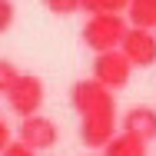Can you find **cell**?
I'll use <instances>...</instances> for the list:
<instances>
[{
    "label": "cell",
    "mask_w": 156,
    "mask_h": 156,
    "mask_svg": "<svg viewBox=\"0 0 156 156\" xmlns=\"http://www.w3.org/2000/svg\"><path fill=\"white\" fill-rule=\"evenodd\" d=\"M129 33V23H126L123 13H100V17H90L80 30V40L87 50L93 53H110V50H120Z\"/></svg>",
    "instance_id": "cell-1"
},
{
    "label": "cell",
    "mask_w": 156,
    "mask_h": 156,
    "mask_svg": "<svg viewBox=\"0 0 156 156\" xmlns=\"http://www.w3.org/2000/svg\"><path fill=\"white\" fill-rule=\"evenodd\" d=\"M70 106L76 110L80 120H93V116H116V100L113 90H106L103 83H96L93 76L76 80L70 87Z\"/></svg>",
    "instance_id": "cell-2"
},
{
    "label": "cell",
    "mask_w": 156,
    "mask_h": 156,
    "mask_svg": "<svg viewBox=\"0 0 156 156\" xmlns=\"http://www.w3.org/2000/svg\"><path fill=\"white\" fill-rule=\"evenodd\" d=\"M43 100H47L43 80H40L37 73H20V80H17V83L10 87V93H7V106H10L20 120H30V116L40 113Z\"/></svg>",
    "instance_id": "cell-3"
},
{
    "label": "cell",
    "mask_w": 156,
    "mask_h": 156,
    "mask_svg": "<svg viewBox=\"0 0 156 156\" xmlns=\"http://www.w3.org/2000/svg\"><path fill=\"white\" fill-rule=\"evenodd\" d=\"M133 76V63L126 60L123 50H110V53H96L93 57V80L103 83L106 90H123Z\"/></svg>",
    "instance_id": "cell-4"
},
{
    "label": "cell",
    "mask_w": 156,
    "mask_h": 156,
    "mask_svg": "<svg viewBox=\"0 0 156 156\" xmlns=\"http://www.w3.org/2000/svg\"><path fill=\"white\" fill-rule=\"evenodd\" d=\"M57 140H60V129H57V123H53L50 116L37 113V116H30V120H20V143H27L33 153L53 150Z\"/></svg>",
    "instance_id": "cell-5"
},
{
    "label": "cell",
    "mask_w": 156,
    "mask_h": 156,
    "mask_svg": "<svg viewBox=\"0 0 156 156\" xmlns=\"http://www.w3.org/2000/svg\"><path fill=\"white\" fill-rule=\"evenodd\" d=\"M126 60L133 63V70H146V66H156V30H140V27H129L123 47Z\"/></svg>",
    "instance_id": "cell-6"
},
{
    "label": "cell",
    "mask_w": 156,
    "mask_h": 156,
    "mask_svg": "<svg viewBox=\"0 0 156 156\" xmlns=\"http://www.w3.org/2000/svg\"><path fill=\"white\" fill-rule=\"evenodd\" d=\"M116 116H93V120H80V140H83V146L87 150H106V143L120 133L116 129Z\"/></svg>",
    "instance_id": "cell-7"
},
{
    "label": "cell",
    "mask_w": 156,
    "mask_h": 156,
    "mask_svg": "<svg viewBox=\"0 0 156 156\" xmlns=\"http://www.w3.org/2000/svg\"><path fill=\"white\" fill-rule=\"evenodd\" d=\"M126 133H133V136H140V140H156V110L153 106H146V103H140V106H129L123 113V120H120Z\"/></svg>",
    "instance_id": "cell-8"
},
{
    "label": "cell",
    "mask_w": 156,
    "mask_h": 156,
    "mask_svg": "<svg viewBox=\"0 0 156 156\" xmlns=\"http://www.w3.org/2000/svg\"><path fill=\"white\" fill-rule=\"evenodd\" d=\"M146 140H140V136H133V133H126V129H120L110 143H106V150H103V156H146Z\"/></svg>",
    "instance_id": "cell-9"
},
{
    "label": "cell",
    "mask_w": 156,
    "mask_h": 156,
    "mask_svg": "<svg viewBox=\"0 0 156 156\" xmlns=\"http://www.w3.org/2000/svg\"><path fill=\"white\" fill-rule=\"evenodd\" d=\"M126 20H129V27L156 30V0H129Z\"/></svg>",
    "instance_id": "cell-10"
},
{
    "label": "cell",
    "mask_w": 156,
    "mask_h": 156,
    "mask_svg": "<svg viewBox=\"0 0 156 156\" xmlns=\"http://www.w3.org/2000/svg\"><path fill=\"white\" fill-rule=\"evenodd\" d=\"M80 10H87L90 17H100V13H126L129 10V0H80Z\"/></svg>",
    "instance_id": "cell-11"
},
{
    "label": "cell",
    "mask_w": 156,
    "mask_h": 156,
    "mask_svg": "<svg viewBox=\"0 0 156 156\" xmlns=\"http://www.w3.org/2000/svg\"><path fill=\"white\" fill-rule=\"evenodd\" d=\"M17 80H20V70H17L10 60H3V57H0V93L7 96V93H10V87H13Z\"/></svg>",
    "instance_id": "cell-12"
},
{
    "label": "cell",
    "mask_w": 156,
    "mask_h": 156,
    "mask_svg": "<svg viewBox=\"0 0 156 156\" xmlns=\"http://www.w3.org/2000/svg\"><path fill=\"white\" fill-rule=\"evenodd\" d=\"M43 3H47V10L57 13V17H70V13L80 10V0H43Z\"/></svg>",
    "instance_id": "cell-13"
},
{
    "label": "cell",
    "mask_w": 156,
    "mask_h": 156,
    "mask_svg": "<svg viewBox=\"0 0 156 156\" xmlns=\"http://www.w3.org/2000/svg\"><path fill=\"white\" fill-rule=\"evenodd\" d=\"M13 17H17L13 0H0V33H7L10 27H13Z\"/></svg>",
    "instance_id": "cell-14"
},
{
    "label": "cell",
    "mask_w": 156,
    "mask_h": 156,
    "mask_svg": "<svg viewBox=\"0 0 156 156\" xmlns=\"http://www.w3.org/2000/svg\"><path fill=\"white\" fill-rule=\"evenodd\" d=\"M3 156H37L30 150V146H27V143H20V140H13V143H10V146H7V153Z\"/></svg>",
    "instance_id": "cell-15"
},
{
    "label": "cell",
    "mask_w": 156,
    "mask_h": 156,
    "mask_svg": "<svg viewBox=\"0 0 156 156\" xmlns=\"http://www.w3.org/2000/svg\"><path fill=\"white\" fill-rule=\"evenodd\" d=\"M13 143V133H10V126H7V120L0 116V156L7 153V146Z\"/></svg>",
    "instance_id": "cell-16"
}]
</instances>
